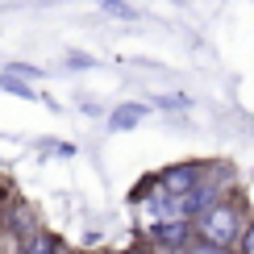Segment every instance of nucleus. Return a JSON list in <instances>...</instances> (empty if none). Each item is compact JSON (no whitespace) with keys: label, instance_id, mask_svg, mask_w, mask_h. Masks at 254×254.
<instances>
[{"label":"nucleus","instance_id":"1","mask_svg":"<svg viewBox=\"0 0 254 254\" xmlns=\"http://www.w3.org/2000/svg\"><path fill=\"white\" fill-rule=\"evenodd\" d=\"M242 234V225H238V208L234 204H213V208H204L200 213V238H208V242H217V246H234Z\"/></svg>","mask_w":254,"mask_h":254},{"label":"nucleus","instance_id":"2","mask_svg":"<svg viewBox=\"0 0 254 254\" xmlns=\"http://www.w3.org/2000/svg\"><path fill=\"white\" fill-rule=\"evenodd\" d=\"M200 175H204V167L200 163H184V167H171V171L158 175V184H163V196H184L192 192V188L200 184Z\"/></svg>","mask_w":254,"mask_h":254},{"label":"nucleus","instance_id":"3","mask_svg":"<svg viewBox=\"0 0 254 254\" xmlns=\"http://www.w3.org/2000/svg\"><path fill=\"white\" fill-rule=\"evenodd\" d=\"M154 238L163 242V246H184V242H188V225H184V217L154 221Z\"/></svg>","mask_w":254,"mask_h":254},{"label":"nucleus","instance_id":"4","mask_svg":"<svg viewBox=\"0 0 254 254\" xmlns=\"http://www.w3.org/2000/svg\"><path fill=\"white\" fill-rule=\"evenodd\" d=\"M142 117H146V104H121V109L109 117V129H133Z\"/></svg>","mask_w":254,"mask_h":254},{"label":"nucleus","instance_id":"5","mask_svg":"<svg viewBox=\"0 0 254 254\" xmlns=\"http://www.w3.org/2000/svg\"><path fill=\"white\" fill-rule=\"evenodd\" d=\"M25 254H55V238H46V234H34V242L25 246Z\"/></svg>","mask_w":254,"mask_h":254},{"label":"nucleus","instance_id":"6","mask_svg":"<svg viewBox=\"0 0 254 254\" xmlns=\"http://www.w3.org/2000/svg\"><path fill=\"white\" fill-rule=\"evenodd\" d=\"M188 254H229V246H217V242H208V238H200L188 246Z\"/></svg>","mask_w":254,"mask_h":254},{"label":"nucleus","instance_id":"7","mask_svg":"<svg viewBox=\"0 0 254 254\" xmlns=\"http://www.w3.org/2000/svg\"><path fill=\"white\" fill-rule=\"evenodd\" d=\"M0 83H4V92H13V96H21V100H34V88H29V83H17L13 75H4Z\"/></svg>","mask_w":254,"mask_h":254},{"label":"nucleus","instance_id":"8","mask_svg":"<svg viewBox=\"0 0 254 254\" xmlns=\"http://www.w3.org/2000/svg\"><path fill=\"white\" fill-rule=\"evenodd\" d=\"M100 4H104V8H109V13H117V17H129V8H125V4H121V0H100Z\"/></svg>","mask_w":254,"mask_h":254},{"label":"nucleus","instance_id":"9","mask_svg":"<svg viewBox=\"0 0 254 254\" xmlns=\"http://www.w3.org/2000/svg\"><path fill=\"white\" fill-rule=\"evenodd\" d=\"M242 250H246V254H254V225L246 229V238H242Z\"/></svg>","mask_w":254,"mask_h":254},{"label":"nucleus","instance_id":"10","mask_svg":"<svg viewBox=\"0 0 254 254\" xmlns=\"http://www.w3.org/2000/svg\"><path fill=\"white\" fill-rule=\"evenodd\" d=\"M133 254H137V250H133Z\"/></svg>","mask_w":254,"mask_h":254}]
</instances>
